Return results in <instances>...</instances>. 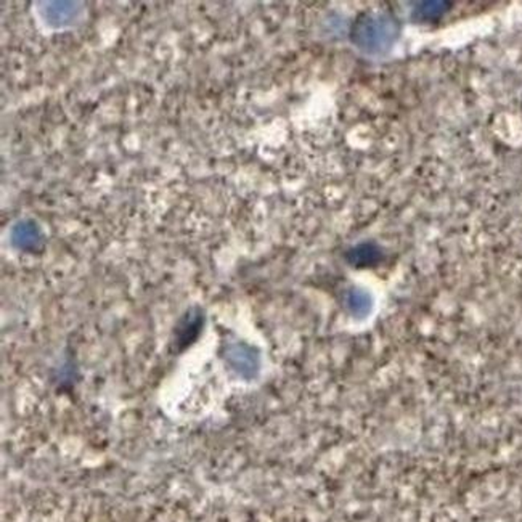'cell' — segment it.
<instances>
[{
	"mask_svg": "<svg viewBox=\"0 0 522 522\" xmlns=\"http://www.w3.org/2000/svg\"><path fill=\"white\" fill-rule=\"evenodd\" d=\"M45 10V18H49L50 25L63 26L71 20H75L79 15V8H76V4L71 2H53L47 5Z\"/></svg>",
	"mask_w": 522,
	"mask_h": 522,
	"instance_id": "6da1fadb",
	"label": "cell"
}]
</instances>
